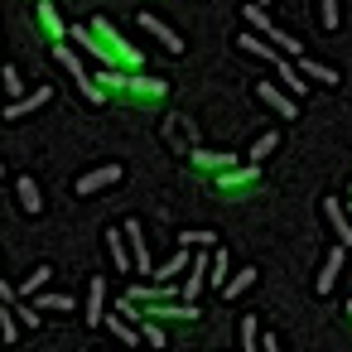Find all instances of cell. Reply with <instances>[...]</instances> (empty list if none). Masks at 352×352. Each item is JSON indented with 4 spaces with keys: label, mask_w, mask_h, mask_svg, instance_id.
<instances>
[{
    "label": "cell",
    "mask_w": 352,
    "mask_h": 352,
    "mask_svg": "<svg viewBox=\"0 0 352 352\" xmlns=\"http://www.w3.org/2000/svg\"><path fill=\"white\" fill-rule=\"evenodd\" d=\"M97 82L107 87L111 102H126V107H160V102L169 97V82L145 78L140 68H135V73H131V68H102Z\"/></svg>",
    "instance_id": "1"
},
{
    "label": "cell",
    "mask_w": 352,
    "mask_h": 352,
    "mask_svg": "<svg viewBox=\"0 0 352 352\" xmlns=\"http://www.w3.org/2000/svg\"><path fill=\"white\" fill-rule=\"evenodd\" d=\"M212 179H217V188H222L227 198H236V193H251V188L261 184V164H256V160H236L232 169L212 174Z\"/></svg>",
    "instance_id": "2"
},
{
    "label": "cell",
    "mask_w": 352,
    "mask_h": 352,
    "mask_svg": "<svg viewBox=\"0 0 352 352\" xmlns=\"http://www.w3.org/2000/svg\"><path fill=\"white\" fill-rule=\"evenodd\" d=\"M121 164H102V169H92V174H82L78 184H73V193L78 198H92V193H102V188H111V184H121Z\"/></svg>",
    "instance_id": "3"
},
{
    "label": "cell",
    "mask_w": 352,
    "mask_h": 352,
    "mask_svg": "<svg viewBox=\"0 0 352 352\" xmlns=\"http://www.w3.org/2000/svg\"><path fill=\"white\" fill-rule=\"evenodd\" d=\"M256 97L275 111V116H285V121H294L299 116V97H289V92H280L275 82H256Z\"/></svg>",
    "instance_id": "4"
},
{
    "label": "cell",
    "mask_w": 352,
    "mask_h": 352,
    "mask_svg": "<svg viewBox=\"0 0 352 352\" xmlns=\"http://www.w3.org/2000/svg\"><path fill=\"white\" fill-rule=\"evenodd\" d=\"M34 20H39V30H44L49 44H63V39H68V25H63V15L54 10V0H34Z\"/></svg>",
    "instance_id": "5"
},
{
    "label": "cell",
    "mask_w": 352,
    "mask_h": 352,
    "mask_svg": "<svg viewBox=\"0 0 352 352\" xmlns=\"http://www.w3.org/2000/svg\"><path fill=\"white\" fill-rule=\"evenodd\" d=\"M188 164L203 169V174H222V169L236 164V155L232 150H198V145H188Z\"/></svg>",
    "instance_id": "6"
},
{
    "label": "cell",
    "mask_w": 352,
    "mask_h": 352,
    "mask_svg": "<svg viewBox=\"0 0 352 352\" xmlns=\"http://www.w3.org/2000/svg\"><path fill=\"white\" fill-rule=\"evenodd\" d=\"M140 30H145V34H150L155 44H164L169 54H184V39H179V34H174V30H169V25L160 20V15H150V10H140Z\"/></svg>",
    "instance_id": "7"
},
{
    "label": "cell",
    "mask_w": 352,
    "mask_h": 352,
    "mask_svg": "<svg viewBox=\"0 0 352 352\" xmlns=\"http://www.w3.org/2000/svg\"><path fill=\"white\" fill-rule=\"evenodd\" d=\"M107 251H111V261H116L121 275L135 270V256H131V236H126V227H107Z\"/></svg>",
    "instance_id": "8"
},
{
    "label": "cell",
    "mask_w": 352,
    "mask_h": 352,
    "mask_svg": "<svg viewBox=\"0 0 352 352\" xmlns=\"http://www.w3.org/2000/svg\"><path fill=\"white\" fill-rule=\"evenodd\" d=\"M342 256H347V246H342V241L323 256V270H318V280H314V289H318V294H333V285H338V275H342Z\"/></svg>",
    "instance_id": "9"
},
{
    "label": "cell",
    "mask_w": 352,
    "mask_h": 352,
    "mask_svg": "<svg viewBox=\"0 0 352 352\" xmlns=\"http://www.w3.org/2000/svg\"><path fill=\"white\" fill-rule=\"evenodd\" d=\"M126 236H131V256H135V270H140V275H155V270H150V236H145V227H140L135 217L126 222Z\"/></svg>",
    "instance_id": "10"
},
{
    "label": "cell",
    "mask_w": 352,
    "mask_h": 352,
    "mask_svg": "<svg viewBox=\"0 0 352 352\" xmlns=\"http://www.w3.org/2000/svg\"><path fill=\"white\" fill-rule=\"evenodd\" d=\"M87 323H92V328L107 323V280H102V275L87 280Z\"/></svg>",
    "instance_id": "11"
},
{
    "label": "cell",
    "mask_w": 352,
    "mask_h": 352,
    "mask_svg": "<svg viewBox=\"0 0 352 352\" xmlns=\"http://www.w3.org/2000/svg\"><path fill=\"white\" fill-rule=\"evenodd\" d=\"M323 217H328V227L338 232V241L352 251V217L342 212V203H338V198H323Z\"/></svg>",
    "instance_id": "12"
},
{
    "label": "cell",
    "mask_w": 352,
    "mask_h": 352,
    "mask_svg": "<svg viewBox=\"0 0 352 352\" xmlns=\"http://www.w3.org/2000/svg\"><path fill=\"white\" fill-rule=\"evenodd\" d=\"M44 102H54V87H34V97H15L0 116H6V121H20V116H30V111H34V107H44Z\"/></svg>",
    "instance_id": "13"
},
{
    "label": "cell",
    "mask_w": 352,
    "mask_h": 352,
    "mask_svg": "<svg viewBox=\"0 0 352 352\" xmlns=\"http://www.w3.org/2000/svg\"><path fill=\"white\" fill-rule=\"evenodd\" d=\"M294 63H299V73H304L309 82H323V87H333V82H342V78H338V73H333L328 63H318V58H309V54H299Z\"/></svg>",
    "instance_id": "14"
},
{
    "label": "cell",
    "mask_w": 352,
    "mask_h": 352,
    "mask_svg": "<svg viewBox=\"0 0 352 352\" xmlns=\"http://www.w3.org/2000/svg\"><path fill=\"white\" fill-rule=\"evenodd\" d=\"M15 193H20V208H25V212H34V217L44 212V193H39V184H34L30 174L15 179Z\"/></svg>",
    "instance_id": "15"
},
{
    "label": "cell",
    "mask_w": 352,
    "mask_h": 352,
    "mask_svg": "<svg viewBox=\"0 0 352 352\" xmlns=\"http://www.w3.org/2000/svg\"><path fill=\"white\" fill-rule=\"evenodd\" d=\"M111 338H121V342H145V333H140V323H131L126 314H107V323H102Z\"/></svg>",
    "instance_id": "16"
},
{
    "label": "cell",
    "mask_w": 352,
    "mask_h": 352,
    "mask_svg": "<svg viewBox=\"0 0 352 352\" xmlns=\"http://www.w3.org/2000/svg\"><path fill=\"white\" fill-rule=\"evenodd\" d=\"M203 285H208V256H198V261H188V280H184V299H198V294H203Z\"/></svg>",
    "instance_id": "17"
},
{
    "label": "cell",
    "mask_w": 352,
    "mask_h": 352,
    "mask_svg": "<svg viewBox=\"0 0 352 352\" xmlns=\"http://www.w3.org/2000/svg\"><path fill=\"white\" fill-rule=\"evenodd\" d=\"M20 314H15V304H0V342H15L20 338Z\"/></svg>",
    "instance_id": "18"
},
{
    "label": "cell",
    "mask_w": 352,
    "mask_h": 352,
    "mask_svg": "<svg viewBox=\"0 0 352 352\" xmlns=\"http://www.w3.org/2000/svg\"><path fill=\"white\" fill-rule=\"evenodd\" d=\"M251 285H256V265H241V270H236V275L227 280V289H222V299H236V294H246Z\"/></svg>",
    "instance_id": "19"
},
{
    "label": "cell",
    "mask_w": 352,
    "mask_h": 352,
    "mask_svg": "<svg viewBox=\"0 0 352 352\" xmlns=\"http://www.w3.org/2000/svg\"><path fill=\"white\" fill-rule=\"evenodd\" d=\"M265 39H270V44H275V49H280L285 58H299V54H304V44H299L294 34H285V30H275V25H270V34H265Z\"/></svg>",
    "instance_id": "20"
},
{
    "label": "cell",
    "mask_w": 352,
    "mask_h": 352,
    "mask_svg": "<svg viewBox=\"0 0 352 352\" xmlns=\"http://www.w3.org/2000/svg\"><path fill=\"white\" fill-rule=\"evenodd\" d=\"M49 280H54V270H49V265H34V270H30V275L20 280V294H30V299H34V294H39V289H44Z\"/></svg>",
    "instance_id": "21"
},
{
    "label": "cell",
    "mask_w": 352,
    "mask_h": 352,
    "mask_svg": "<svg viewBox=\"0 0 352 352\" xmlns=\"http://www.w3.org/2000/svg\"><path fill=\"white\" fill-rule=\"evenodd\" d=\"M275 145H280V131H265V135H256V145H251V155H246V160L265 164V155H275Z\"/></svg>",
    "instance_id": "22"
},
{
    "label": "cell",
    "mask_w": 352,
    "mask_h": 352,
    "mask_svg": "<svg viewBox=\"0 0 352 352\" xmlns=\"http://www.w3.org/2000/svg\"><path fill=\"white\" fill-rule=\"evenodd\" d=\"M318 25H323L328 34L342 25V15H338V0H318Z\"/></svg>",
    "instance_id": "23"
},
{
    "label": "cell",
    "mask_w": 352,
    "mask_h": 352,
    "mask_svg": "<svg viewBox=\"0 0 352 352\" xmlns=\"http://www.w3.org/2000/svg\"><path fill=\"white\" fill-rule=\"evenodd\" d=\"M246 30L270 34V15H265V6H261V0H256V6H246Z\"/></svg>",
    "instance_id": "24"
},
{
    "label": "cell",
    "mask_w": 352,
    "mask_h": 352,
    "mask_svg": "<svg viewBox=\"0 0 352 352\" xmlns=\"http://www.w3.org/2000/svg\"><path fill=\"white\" fill-rule=\"evenodd\" d=\"M208 285L227 289V251H212V275H208Z\"/></svg>",
    "instance_id": "25"
},
{
    "label": "cell",
    "mask_w": 352,
    "mask_h": 352,
    "mask_svg": "<svg viewBox=\"0 0 352 352\" xmlns=\"http://www.w3.org/2000/svg\"><path fill=\"white\" fill-rule=\"evenodd\" d=\"M34 304H39V309H54V314H68V309H73V299H68V294H39Z\"/></svg>",
    "instance_id": "26"
},
{
    "label": "cell",
    "mask_w": 352,
    "mask_h": 352,
    "mask_svg": "<svg viewBox=\"0 0 352 352\" xmlns=\"http://www.w3.org/2000/svg\"><path fill=\"white\" fill-rule=\"evenodd\" d=\"M184 246H217V232L198 227V232H184Z\"/></svg>",
    "instance_id": "27"
},
{
    "label": "cell",
    "mask_w": 352,
    "mask_h": 352,
    "mask_svg": "<svg viewBox=\"0 0 352 352\" xmlns=\"http://www.w3.org/2000/svg\"><path fill=\"white\" fill-rule=\"evenodd\" d=\"M241 347H261V333H256V314L241 318Z\"/></svg>",
    "instance_id": "28"
},
{
    "label": "cell",
    "mask_w": 352,
    "mask_h": 352,
    "mask_svg": "<svg viewBox=\"0 0 352 352\" xmlns=\"http://www.w3.org/2000/svg\"><path fill=\"white\" fill-rule=\"evenodd\" d=\"M0 87H6L10 97H20V92H25V82H20V73H15V68H0Z\"/></svg>",
    "instance_id": "29"
},
{
    "label": "cell",
    "mask_w": 352,
    "mask_h": 352,
    "mask_svg": "<svg viewBox=\"0 0 352 352\" xmlns=\"http://www.w3.org/2000/svg\"><path fill=\"white\" fill-rule=\"evenodd\" d=\"M15 314H20V323H25V328H39V314H44V309H39V304H20Z\"/></svg>",
    "instance_id": "30"
},
{
    "label": "cell",
    "mask_w": 352,
    "mask_h": 352,
    "mask_svg": "<svg viewBox=\"0 0 352 352\" xmlns=\"http://www.w3.org/2000/svg\"><path fill=\"white\" fill-rule=\"evenodd\" d=\"M15 299H20V289H10L6 280H0V304H15Z\"/></svg>",
    "instance_id": "31"
},
{
    "label": "cell",
    "mask_w": 352,
    "mask_h": 352,
    "mask_svg": "<svg viewBox=\"0 0 352 352\" xmlns=\"http://www.w3.org/2000/svg\"><path fill=\"white\" fill-rule=\"evenodd\" d=\"M342 314H347V318H352V299H347V304H342Z\"/></svg>",
    "instance_id": "32"
},
{
    "label": "cell",
    "mask_w": 352,
    "mask_h": 352,
    "mask_svg": "<svg viewBox=\"0 0 352 352\" xmlns=\"http://www.w3.org/2000/svg\"><path fill=\"white\" fill-rule=\"evenodd\" d=\"M347 208H352V188H347Z\"/></svg>",
    "instance_id": "33"
},
{
    "label": "cell",
    "mask_w": 352,
    "mask_h": 352,
    "mask_svg": "<svg viewBox=\"0 0 352 352\" xmlns=\"http://www.w3.org/2000/svg\"><path fill=\"white\" fill-rule=\"evenodd\" d=\"M0 179H6V164H0Z\"/></svg>",
    "instance_id": "34"
},
{
    "label": "cell",
    "mask_w": 352,
    "mask_h": 352,
    "mask_svg": "<svg viewBox=\"0 0 352 352\" xmlns=\"http://www.w3.org/2000/svg\"><path fill=\"white\" fill-rule=\"evenodd\" d=\"M261 6H275V0H261Z\"/></svg>",
    "instance_id": "35"
}]
</instances>
